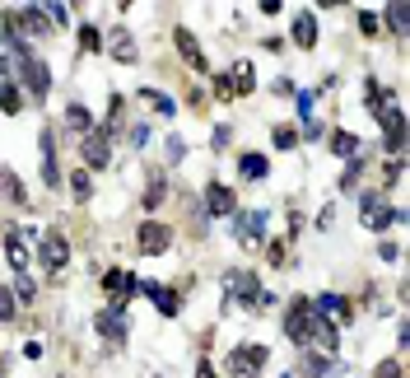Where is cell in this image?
I'll return each mask as SVG.
<instances>
[{
	"mask_svg": "<svg viewBox=\"0 0 410 378\" xmlns=\"http://www.w3.org/2000/svg\"><path fill=\"white\" fill-rule=\"evenodd\" d=\"M224 294H229L238 308H247L252 318H261V313L275 304V294L256 280V271H243V267H238V271H224Z\"/></svg>",
	"mask_w": 410,
	"mask_h": 378,
	"instance_id": "6da1fadb",
	"label": "cell"
},
{
	"mask_svg": "<svg viewBox=\"0 0 410 378\" xmlns=\"http://www.w3.org/2000/svg\"><path fill=\"white\" fill-rule=\"evenodd\" d=\"M312 318H317V313H312V299H308V294H294V299H289V313H285V336L299 345V350L308 345Z\"/></svg>",
	"mask_w": 410,
	"mask_h": 378,
	"instance_id": "7a4b0ae2",
	"label": "cell"
},
{
	"mask_svg": "<svg viewBox=\"0 0 410 378\" xmlns=\"http://www.w3.org/2000/svg\"><path fill=\"white\" fill-rule=\"evenodd\" d=\"M93 327L103 332L108 350H122V345H126V336H131V327H126V304H112V308H98V313H93Z\"/></svg>",
	"mask_w": 410,
	"mask_h": 378,
	"instance_id": "3957f363",
	"label": "cell"
},
{
	"mask_svg": "<svg viewBox=\"0 0 410 378\" xmlns=\"http://www.w3.org/2000/svg\"><path fill=\"white\" fill-rule=\"evenodd\" d=\"M359 220H364V229L382 234V229H392V224L401 220V211H392V206L377 196V191H364V196H359Z\"/></svg>",
	"mask_w": 410,
	"mask_h": 378,
	"instance_id": "277c9868",
	"label": "cell"
},
{
	"mask_svg": "<svg viewBox=\"0 0 410 378\" xmlns=\"http://www.w3.org/2000/svg\"><path fill=\"white\" fill-rule=\"evenodd\" d=\"M266 360H271V350H266L261 341H243V345L229 355V374H233V378H252V374H261V369H266Z\"/></svg>",
	"mask_w": 410,
	"mask_h": 378,
	"instance_id": "5b68a950",
	"label": "cell"
},
{
	"mask_svg": "<svg viewBox=\"0 0 410 378\" xmlns=\"http://www.w3.org/2000/svg\"><path fill=\"white\" fill-rule=\"evenodd\" d=\"M266 224H271L266 211H233V238L243 248H256L266 238Z\"/></svg>",
	"mask_w": 410,
	"mask_h": 378,
	"instance_id": "8992f818",
	"label": "cell"
},
{
	"mask_svg": "<svg viewBox=\"0 0 410 378\" xmlns=\"http://www.w3.org/2000/svg\"><path fill=\"white\" fill-rule=\"evenodd\" d=\"M168 248H173V229H168L164 220H144L140 229H135V252L159 257V252H168Z\"/></svg>",
	"mask_w": 410,
	"mask_h": 378,
	"instance_id": "52a82bcc",
	"label": "cell"
},
{
	"mask_svg": "<svg viewBox=\"0 0 410 378\" xmlns=\"http://www.w3.org/2000/svg\"><path fill=\"white\" fill-rule=\"evenodd\" d=\"M38 262H42V271H52V276H56V271H66V262H70V238L56 234V229H52V234H42V238H38Z\"/></svg>",
	"mask_w": 410,
	"mask_h": 378,
	"instance_id": "ba28073f",
	"label": "cell"
},
{
	"mask_svg": "<svg viewBox=\"0 0 410 378\" xmlns=\"http://www.w3.org/2000/svg\"><path fill=\"white\" fill-rule=\"evenodd\" d=\"M10 23H14V33H19L23 43H33V38H47V33H52V23H47L42 5H23V10H10Z\"/></svg>",
	"mask_w": 410,
	"mask_h": 378,
	"instance_id": "9c48e42d",
	"label": "cell"
},
{
	"mask_svg": "<svg viewBox=\"0 0 410 378\" xmlns=\"http://www.w3.org/2000/svg\"><path fill=\"white\" fill-rule=\"evenodd\" d=\"M200 211L205 215H215V220H220V215H233L238 211V191L229 187V182H205V196H200Z\"/></svg>",
	"mask_w": 410,
	"mask_h": 378,
	"instance_id": "30bf717a",
	"label": "cell"
},
{
	"mask_svg": "<svg viewBox=\"0 0 410 378\" xmlns=\"http://www.w3.org/2000/svg\"><path fill=\"white\" fill-rule=\"evenodd\" d=\"M38 159H42V182L47 187H61V164H56V131L52 126H42V135H38Z\"/></svg>",
	"mask_w": 410,
	"mask_h": 378,
	"instance_id": "8fae6325",
	"label": "cell"
},
{
	"mask_svg": "<svg viewBox=\"0 0 410 378\" xmlns=\"http://www.w3.org/2000/svg\"><path fill=\"white\" fill-rule=\"evenodd\" d=\"M140 294H144L149 304H154V308L164 313V318H178V313H182V294H178V289H168V285H159V280H144V285H140Z\"/></svg>",
	"mask_w": 410,
	"mask_h": 378,
	"instance_id": "7c38bea8",
	"label": "cell"
},
{
	"mask_svg": "<svg viewBox=\"0 0 410 378\" xmlns=\"http://www.w3.org/2000/svg\"><path fill=\"white\" fill-rule=\"evenodd\" d=\"M19 79L28 84V94H38V99H47V89H52V70H47V61H38V56L19 61Z\"/></svg>",
	"mask_w": 410,
	"mask_h": 378,
	"instance_id": "4fadbf2b",
	"label": "cell"
},
{
	"mask_svg": "<svg viewBox=\"0 0 410 378\" xmlns=\"http://www.w3.org/2000/svg\"><path fill=\"white\" fill-rule=\"evenodd\" d=\"M79 155H84L89 168H112V145H108V135H98V131L79 135Z\"/></svg>",
	"mask_w": 410,
	"mask_h": 378,
	"instance_id": "5bb4252c",
	"label": "cell"
},
{
	"mask_svg": "<svg viewBox=\"0 0 410 378\" xmlns=\"http://www.w3.org/2000/svg\"><path fill=\"white\" fill-rule=\"evenodd\" d=\"M312 308H317L326 323H350V318H355V304L345 299V294H331V289H326V294H317V299H312Z\"/></svg>",
	"mask_w": 410,
	"mask_h": 378,
	"instance_id": "9a60e30c",
	"label": "cell"
},
{
	"mask_svg": "<svg viewBox=\"0 0 410 378\" xmlns=\"http://www.w3.org/2000/svg\"><path fill=\"white\" fill-rule=\"evenodd\" d=\"M377 122H382V145H387L392 155H401V145H406V112H401V108H387Z\"/></svg>",
	"mask_w": 410,
	"mask_h": 378,
	"instance_id": "2e32d148",
	"label": "cell"
},
{
	"mask_svg": "<svg viewBox=\"0 0 410 378\" xmlns=\"http://www.w3.org/2000/svg\"><path fill=\"white\" fill-rule=\"evenodd\" d=\"M103 289H108V294H112V299H117V304H126V299H131V294H135V289H140V280H135V276H131V271H126V267H112L108 276H103Z\"/></svg>",
	"mask_w": 410,
	"mask_h": 378,
	"instance_id": "e0dca14e",
	"label": "cell"
},
{
	"mask_svg": "<svg viewBox=\"0 0 410 378\" xmlns=\"http://www.w3.org/2000/svg\"><path fill=\"white\" fill-rule=\"evenodd\" d=\"M173 43H178L182 61H187L191 70H205V52H200V43H196V38L187 33V28H178V33H173Z\"/></svg>",
	"mask_w": 410,
	"mask_h": 378,
	"instance_id": "ac0fdd59",
	"label": "cell"
},
{
	"mask_svg": "<svg viewBox=\"0 0 410 378\" xmlns=\"http://www.w3.org/2000/svg\"><path fill=\"white\" fill-rule=\"evenodd\" d=\"M229 84H233V94H238V99H247V94L256 89V70H252V61H233Z\"/></svg>",
	"mask_w": 410,
	"mask_h": 378,
	"instance_id": "d6986e66",
	"label": "cell"
},
{
	"mask_svg": "<svg viewBox=\"0 0 410 378\" xmlns=\"http://www.w3.org/2000/svg\"><path fill=\"white\" fill-rule=\"evenodd\" d=\"M294 43L303 47V52H312V47H317V14H294Z\"/></svg>",
	"mask_w": 410,
	"mask_h": 378,
	"instance_id": "ffe728a7",
	"label": "cell"
},
{
	"mask_svg": "<svg viewBox=\"0 0 410 378\" xmlns=\"http://www.w3.org/2000/svg\"><path fill=\"white\" fill-rule=\"evenodd\" d=\"M66 126H70L75 135H89L98 122H93V112L84 108V103H66Z\"/></svg>",
	"mask_w": 410,
	"mask_h": 378,
	"instance_id": "44dd1931",
	"label": "cell"
},
{
	"mask_svg": "<svg viewBox=\"0 0 410 378\" xmlns=\"http://www.w3.org/2000/svg\"><path fill=\"white\" fill-rule=\"evenodd\" d=\"M5 257H10L14 276H28V243L19 234H5Z\"/></svg>",
	"mask_w": 410,
	"mask_h": 378,
	"instance_id": "7402d4cb",
	"label": "cell"
},
{
	"mask_svg": "<svg viewBox=\"0 0 410 378\" xmlns=\"http://www.w3.org/2000/svg\"><path fill=\"white\" fill-rule=\"evenodd\" d=\"M112 56H117V61H126V66H135V61H140V52H135V38L126 33V28H112Z\"/></svg>",
	"mask_w": 410,
	"mask_h": 378,
	"instance_id": "603a6c76",
	"label": "cell"
},
{
	"mask_svg": "<svg viewBox=\"0 0 410 378\" xmlns=\"http://www.w3.org/2000/svg\"><path fill=\"white\" fill-rule=\"evenodd\" d=\"M364 99H368V112H373V117H382V112H387L392 108V99H397V94H392L387 89V84H377V79H368V84H364Z\"/></svg>",
	"mask_w": 410,
	"mask_h": 378,
	"instance_id": "cb8c5ba5",
	"label": "cell"
},
{
	"mask_svg": "<svg viewBox=\"0 0 410 378\" xmlns=\"http://www.w3.org/2000/svg\"><path fill=\"white\" fill-rule=\"evenodd\" d=\"M0 196L10 201V206H28V191H23V182L14 178L10 168H0Z\"/></svg>",
	"mask_w": 410,
	"mask_h": 378,
	"instance_id": "d4e9b609",
	"label": "cell"
},
{
	"mask_svg": "<svg viewBox=\"0 0 410 378\" xmlns=\"http://www.w3.org/2000/svg\"><path fill=\"white\" fill-rule=\"evenodd\" d=\"M331 369H336V360L312 355V350H303V360H299V374H303V378H326Z\"/></svg>",
	"mask_w": 410,
	"mask_h": 378,
	"instance_id": "484cf974",
	"label": "cell"
},
{
	"mask_svg": "<svg viewBox=\"0 0 410 378\" xmlns=\"http://www.w3.org/2000/svg\"><path fill=\"white\" fill-rule=\"evenodd\" d=\"M238 173H243L247 182H256V178H266V173H271V164H266V155H256V150H247V155L238 159Z\"/></svg>",
	"mask_w": 410,
	"mask_h": 378,
	"instance_id": "4316f807",
	"label": "cell"
},
{
	"mask_svg": "<svg viewBox=\"0 0 410 378\" xmlns=\"http://www.w3.org/2000/svg\"><path fill=\"white\" fill-rule=\"evenodd\" d=\"M164 196H168V178H164V173H154V178L144 182L140 206H144V211H159V206H164Z\"/></svg>",
	"mask_w": 410,
	"mask_h": 378,
	"instance_id": "83f0119b",
	"label": "cell"
},
{
	"mask_svg": "<svg viewBox=\"0 0 410 378\" xmlns=\"http://www.w3.org/2000/svg\"><path fill=\"white\" fill-rule=\"evenodd\" d=\"M331 155L336 159H355L359 155V135L355 131H331Z\"/></svg>",
	"mask_w": 410,
	"mask_h": 378,
	"instance_id": "f1b7e54d",
	"label": "cell"
},
{
	"mask_svg": "<svg viewBox=\"0 0 410 378\" xmlns=\"http://www.w3.org/2000/svg\"><path fill=\"white\" fill-rule=\"evenodd\" d=\"M75 47H79L84 56H89V52H98V47H103V33L93 28V23H79V33H75Z\"/></svg>",
	"mask_w": 410,
	"mask_h": 378,
	"instance_id": "f546056e",
	"label": "cell"
},
{
	"mask_svg": "<svg viewBox=\"0 0 410 378\" xmlns=\"http://www.w3.org/2000/svg\"><path fill=\"white\" fill-rule=\"evenodd\" d=\"M0 108L10 112V117L23 108V99H19V84H14V79H5V84H0Z\"/></svg>",
	"mask_w": 410,
	"mask_h": 378,
	"instance_id": "4dcf8cb0",
	"label": "cell"
},
{
	"mask_svg": "<svg viewBox=\"0 0 410 378\" xmlns=\"http://www.w3.org/2000/svg\"><path fill=\"white\" fill-rule=\"evenodd\" d=\"M70 191H75V201H89V196H93V178L84 173V168H75V173H70Z\"/></svg>",
	"mask_w": 410,
	"mask_h": 378,
	"instance_id": "1f68e13d",
	"label": "cell"
},
{
	"mask_svg": "<svg viewBox=\"0 0 410 378\" xmlns=\"http://www.w3.org/2000/svg\"><path fill=\"white\" fill-rule=\"evenodd\" d=\"M382 14H387L392 33H401V38H406V23H410V10H406V5H387V10H382Z\"/></svg>",
	"mask_w": 410,
	"mask_h": 378,
	"instance_id": "d6a6232c",
	"label": "cell"
},
{
	"mask_svg": "<svg viewBox=\"0 0 410 378\" xmlns=\"http://www.w3.org/2000/svg\"><path fill=\"white\" fill-rule=\"evenodd\" d=\"M140 99H149V103H154V112H164V117H173V99H168V94H159L154 84H144V89H140Z\"/></svg>",
	"mask_w": 410,
	"mask_h": 378,
	"instance_id": "836d02e7",
	"label": "cell"
},
{
	"mask_svg": "<svg viewBox=\"0 0 410 378\" xmlns=\"http://www.w3.org/2000/svg\"><path fill=\"white\" fill-rule=\"evenodd\" d=\"M271 140H275V150H294V145H299V126H275Z\"/></svg>",
	"mask_w": 410,
	"mask_h": 378,
	"instance_id": "e575fe53",
	"label": "cell"
},
{
	"mask_svg": "<svg viewBox=\"0 0 410 378\" xmlns=\"http://www.w3.org/2000/svg\"><path fill=\"white\" fill-rule=\"evenodd\" d=\"M377 28H382V19H377L373 10H359V33H364V38H377Z\"/></svg>",
	"mask_w": 410,
	"mask_h": 378,
	"instance_id": "d590c367",
	"label": "cell"
},
{
	"mask_svg": "<svg viewBox=\"0 0 410 378\" xmlns=\"http://www.w3.org/2000/svg\"><path fill=\"white\" fill-rule=\"evenodd\" d=\"M168 164H182V159H187V140H182V135H168Z\"/></svg>",
	"mask_w": 410,
	"mask_h": 378,
	"instance_id": "8d00e7d4",
	"label": "cell"
},
{
	"mask_svg": "<svg viewBox=\"0 0 410 378\" xmlns=\"http://www.w3.org/2000/svg\"><path fill=\"white\" fill-rule=\"evenodd\" d=\"M14 304H19V299H14L10 289L0 285V323H10V318H14Z\"/></svg>",
	"mask_w": 410,
	"mask_h": 378,
	"instance_id": "74e56055",
	"label": "cell"
},
{
	"mask_svg": "<svg viewBox=\"0 0 410 378\" xmlns=\"http://www.w3.org/2000/svg\"><path fill=\"white\" fill-rule=\"evenodd\" d=\"M47 23H70V5H42Z\"/></svg>",
	"mask_w": 410,
	"mask_h": 378,
	"instance_id": "f35d334b",
	"label": "cell"
},
{
	"mask_svg": "<svg viewBox=\"0 0 410 378\" xmlns=\"http://www.w3.org/2000/svg\"><path fill=\"white\" fill-rule=\"evenodd\" d=\"M294 103H299L303 122H308V117H312V103H317V89H303V94H299V99H294Z\"/></svg>",
	"mask_w": 410,
	"mask_h": 378,
	"instance_id": "ab89813d",
	"label": "cell"
},
{
	"mask_svg": "<svg viewBox=\"0 0 410 378\" xmlns=\"http://www.w3.org/2000/svg\"><path fill=\"white\" fill-rule=\"evenodd\" d=\"M10 294H14V299H23V304H28V299L38 294V289H33V280H28V276H19V285H14Z\"/></svg>",
	"mask_w": 410,
	"mask_h": 378,
	"instance_id": "60d3db41",
	"label": "cell"
},
{
	"mask_svg": "<svg viewBox=\"0 0 410 378\" xmlns=\"http://www.w3.org/2000/svg\"><path fill=\"white\" fill-rule=\"evenodd\" d=\"M373 378H401V360H382Z\"/></svg>",
	"mask_w": 410,
	"mask_h": 378,
	"instance_id": "b9f144b4",
	"label": "cell"
},
{
	"mask_svg": "<svg viewBox=\"0 0 410 378\" xmlns=\"http://www.w3.org/2000/svg\"><path fill=\"white\" fill-rule=\"evenodd\" d=\"M215 94H220V99H233V84H229V70H220V75H215Z\"/></svg>",
	"mask_w": 410,
	"mask_h": 378,
	"instance_id": "7bdbcfd3",
	"label": "cell"
},
{
	"mask_svg": "<svg viewBox=\"0 0 410 378\" xmlns=\"http://www.w3.org/2000/svg\"><path fill=\"white\" fill-rule=\"evenodd\" d=\"M229 140H233V126H215V135H210V145H215V150H224Z\"/></svg>",
	"mask_w": 410,
	"mask_h": 378,
	"instance_id": "ee69618b",
	"label": "cell"
},
{
	"mask_svg": "<svg viewBox=\"0 0 410 378\" xmlns=\"http://www.w3.org/2000/svg\"><path fill=\"white\" fill-rule=\"evenodd\" d=\"M144 140H149V122H135V126H131V145H135V150H140Z\"/></svg>",
	"mask_w": 410,
	"mask_h": 378,
	"instance_id": "f6af8a7d",
	"label": "cell"
},
{
	"mask_svg": "<svg viewBox=\"0 0 410 378\" xmlns=\"http://www.w3.org/2000/svg\"><path fill=\"white\" fill-rule=\"evenodd\" d=\"M401 173H406V168H401V159H392V164L382 168V178H387V182H401Z\"/></svg>",
	"mask_w": 410,
	"mask_h": 378,
	"instance_id": "bcb514c9",
	"label": "cell"
},
{
	"mask_svg": "<svg viewBox=\"0 0 410 378\" xmlns=\"http://www.w3.org/2000/svg\"><path fill=\"white\" fill-rule=\"evenodd\" d=\"M303 135H308V140H321V122H317V117H308V122H303Z\"/></svg>",
	"mask_w": 410,
	"mask_h": 378,
	"instance_id": "7dc6e473",
	"label": "cell"
},
{
	"mask_svg": "<svg viewBox=\"0 0 410 378\" xmlns=\"http://www.w3.org/2000/svg\"><path fill=\"white\" fill-rule=\"evenodd\" d=\"M271 94H275V99H289V94H294V84H289V79H275V84H271Z\"/></svg>",
	"mask_w": 410,
	"mask_h": 378,
	"instance_id": "c3c4849f",
	"label": "cell"
},
{
	"mask_svg": "<svg viewBox=\"0 0 410 378\" xmlns=\"http://www.w3.org/2000/svg\"><path fill=\"white\" fill-rule=\"evenodd\" d=\"M196 378H220V374H215L210 360H196Z\"/></svg>",
	"mask_w": 410,
	"mask_h": 378,
	"instance_id": "681fc988",
	"label": "cell"
}]
</instances>
